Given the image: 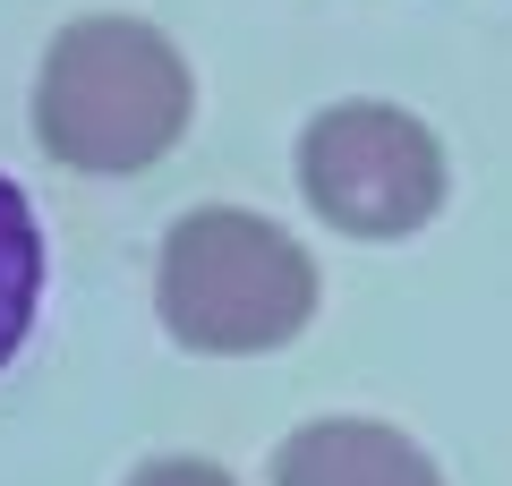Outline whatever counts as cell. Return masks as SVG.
Wrapping results in <instances>:
<instances>
[{
    "label": "cell",
    "mask_w": 512,
    "mask_h": 486,
    "mask_svg": "<svg viewBox=\"0 0 512 486\" xmlns=\"http://www.w3.org/2000/svg\"><path fill=\"white\" fill-rule=\"evenodd\" d=\"M188 111H197V77H188L180 43L146 18H77L52 35L35 77V137L52 162L94 171V180H128L180 145Z\"/></svg>",
    "instance_id": "cell-1"
},
{
    "label": "cell",
    "mask_w": 512,
    "mask_h": 486,
    "mask_svg": "<svg viewBox=\"0 0 512 486\" xmlns=\"http://www.w3.org/2000/svg\"><path fill=\"white\" fill-rule=\"evenodd\" d=\"M128 486H239L231 469H214V461H146Z\"/></svg>",
    "instance_id": "cell-6"
},
{
    "label": "cell",
    "mask_w": 512,
    "mask_h": 486,
    "mask_svg": "<svg viewBox=\"0 0 512 486\" xmlns=\"http://www.w3.org/2000/svg\"><path fill=\"white\" fill-rule=\"evenodd\" d=\"M154 299H163L171 342L205 359H256L316 316V256L248 205H197L163 239Z\"/></svg>",
    "instance_id": "cell-2"
},
{
    "label": "cell",
    "mask_w": 512,
    "mask_h": 486,
    "mask_svg": "<svg viewBox=\"0 0 512 486\" xmlns=\"http://www.w3.org/2000/svg\"><path fill=\"white\" fill-rule=\"evenodd\" d=\"M274 486H444V478L384 418H316L274 452Z\"/></svg>",
    "instance_id": "cell-4"
},
{
    "label": "cell",
    "mask_w": 512,
    "mask_h": 486,
    "mask_svg": "<svg viewBox=\"0 0 512 486\" xmlns=\"http://www.w3.org/2000/svg\"><path fill=\"white\" fill-rule=\"evenodd\" d=\"M35 299H43V231H35L26 188L0 180V367L35 333Z\"/></svg>",
    "instance_id": "cell-5"
},
{
    "label": "cell",
    "mask_w": 512,
    "mask_h": 486,
    "mask_svg": "<svg viewBox=\"0 0 512 486\" xmlns=\"http://www.w3.org/2000/svg\"><path fill=\"white\" fill-rule=\"evenodd\" d=\"M299 188L350 239H410L444 205V145L393 103H333L299 137Z\"/></svg>",
    "instance_id": "cell-3"
}]
</instances>
